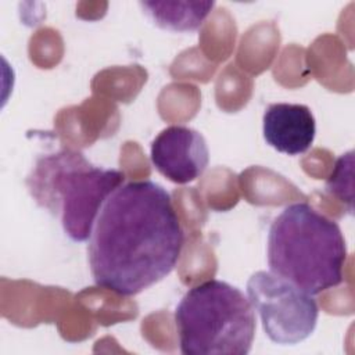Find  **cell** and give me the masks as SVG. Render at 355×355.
<instances>
[{
  "instance_id": "7",
  "label": "cell",
  "mask_w": 355,
  "mask_h": 355,
  "mask_svg": "<svg viewBox=\"0 0 355 355\" xmlns=\"http://www.w3.org/2000/svg\"><path fill=\"white\" fill-rule=\"evenodd\" d=\"M262 135L272 148L287 155L306 153L316 136V121L305 104H269L262 115Z\"/></svg>"
},
{
  "instance_id": "6",
  "label": "cell",
  "mask_w": 355,
  "mask_h": 355,
  "mask_svg": "<svg viewBox=\"0 0 355 355\" xmlns=\"http://www.w3.org/2000/svg\"><path fill=\"white\" fill-rule=\"evenodd\" d=\"M153 166L169 182L187 184L197 180L208 166L209 150L205 137L196 129L171 125L151 141Z\"/></svg>"
},
{
  "instance_id": "1",
  "label": "cell",
  "mask_w": 355,
  "mask_h": 355,
  "mask_svg": "<svg viewBox=\"0 0 355 355\" xmlns=\"http://www.w3.org/2000/svg\"><path fill=\"white\" fill-rule=\"evenodd\" d=\"M87 241L94 283L130 297L175 269L184 233L171 194L153 180H132L108 196Z\"/></svg>"
},
{
  "instance_id": "5",
  "label": "cell",
  "mask_w": 355,
  "mask_h": 355,
  "mask_svg": "<svg viewBox=\"0 0 355 355\" xmlns=\"http://www.w3.org/2000/svg\"><path fill=\"white\" fill-rule=\"evenodd\" d=\"M247 297L266 337L275 344H300L316 329L319 308L313 295L272 272L252 273L247 282Z\"/></svg>"
},
{
  "instance_id": "2",
  "label": "cell",
  "mask_w": 355,
  "mask_h": 355,
  "mask_svg": "<svg viewBox=\"0 0 355 355\" xmlns=\"http://www.w3.org/2000/svg\"><path fill=\"white\" fill-rule=\"evenodd\" d=\"M269 272L311 295L343 283L347 244L338 223L308 202L287 205L270 223Z\"/></svg>"
},
{
  "instance_id": "9",
  "label": "cell",
  "mask_w": 355,
  "mask_h": 355,
  "mask_svg": "<svg viewBox=\"0 0 355 355\" xmlns=\"http://www.w3.org/2000/svg\"><path fill=\"white\" fill-rule=\"evenodd\" d=\"M354 151H348L337 158L334 168L326 182V191L340 201L348 204L349 211H352L354 201Z\"/></svg>"
},
{
  "instance_id": "3",
  "label": "cell",
  "mask_w": 355,
  "mask_h": 355,
  "mask_svg": "<svg viewBox=\"0 0 355 355\" xmlns=\"http://www.w3.org/2000/svg\"><path fill=\"white\" fill-rule=\"evenodd\" d=\"M123 180L121 171L93 165L82 153L64 148L40 157L26 184L35 201L60 219L64 233L83 243L103 204Z\"/></svg>"
},
{
  "instance_id": "8",
  "label": "cell",
  "mask_w": 355,
  "mask_h": 355,
  "mask_svg": "<svg viewBox=\"0 0 355 355\" xmlns=\"http://www.w3.org/2000/svg\"><path fill=\"white\" fill-rule=\"evenodd\" d=\"M143 14L158 28L171 32L197 31L215 1H140Z\"/></svg>"
},
{
  "instance_id": "4",
  "label": "cell",
  "mask_w": 355,
  "mask_h": 355,
  "mask_svg": "<svg viewBox=\"0 0 355 355\" xmlns=\"http://www.w3.org/2000/svg\"><path fill=\"white\" fill-rule=\"evenodd\" d=\"M184 355H247L255 338V312L244 293L211 279L189 288L175 309Z\"/></svg>"
}]
</instances>
